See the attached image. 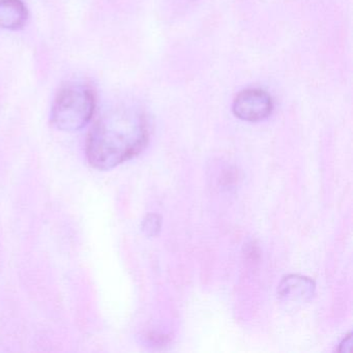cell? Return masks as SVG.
I'll use <instances>...</instances> for the list:
<instances>
[{
	"label": "cell",
	"instance_id": "obj_5",
	"mask_svg": "<svg viewBox=\"0 0 353 353\" xmlns=\"http://www.w3.org/2000/svg\"><path fill=\"white\" fill-rule=\"evenodd\" d=\"M28 17V9L22 0H0V30H19Z\"/></svg>",
	"mask_w": 353,
	"mask_h": 353
},
{
	"label": "cell",
	"instance_id": "obj_3",
	"mask_svg": "<svg viewBox=\"0 0 353 353\" xmlns=\"http://www.w3.org/2000/svg\"><path fill=\"white\" fill-rule=\"evenodd\" d=\"M233 113L241 121H263L272 114L274 102L272 97L261 88H247L237 94L232 105Z\"/></svg>",
	"mask_w": 353,
	"mask_h": 353
},
{
	"label": "cell",
	"instance_id": "obj_4",
	"mask_svg": "<svg viewBox=\"0 0 353 353\" xmlns=\"http://www.w3.org/2000/svg\"><path fill=\"white\" fill-rule=\"evenodd\" d=\"M315 283L307 276L290 274L281 281L278 295L281 301L286 303H307L315 294Z\"/></svg>",
	"mask_w": 353,
	"mask_h": 353
},
{
	"label": "cell",
	"instance_id": "obj_2",
	"mask_svg": "<svg viewBox=\"0 0 353 353\" xmlns=\"http://www.w3.org/2000/svg\"><path fill=\"white\" fill-rule=\"evenodd\" d=\"M94 107L96 101L90 88L82 84H70L57 94L51 110V121L61 131H79L90 123Z\"/></svg>",
	"mask_w": 353,
	"mask_h": 353
},
{
	"label": "cell",
	"instance_id": "obj_7",
	"mask_svg": "<svg viewBox=\"0 0 353 353\" xmlns=\"http://www.w3.org/2000/svg\"><path fill=\"white\" fill-rule=\"evenodd\" d=\"M352 345V334H347L346 338L339 345V352H349Z\"/></svg>",
	"mask_w": 353,
	"mask_h": 353
},
{
	"label": "cell",
	"instance_id": "obj_1",
	"mask_svg": "<svg viewBox=\"0 0 353 353\" xmlns=\"http://www.w3.org/2000/svg\"><path fill=\"white\" fill-rule=\"evenodd\" d=\"M148 140V125L137 109L119 107L107 111L92 128L86 156L92 167L109 170L137 156Z\"/></svg>",
	"mask_w": 353,
	"mask_h": 353
},
{
	"label": "cell",
	"instance_id": "obj_6",
	"mask_svg": "<svg viewBox=\"0 0 353 353\" xmlns=\"http://www.w3.org/2000/svg\"><path fill=\"white\" fill-rule=\"evenodd\" d=\"M161 221L162 220L160 216L157 214H148L142 223V231L144 234L150 237L157 236L160 233L161 226H162Z\"/></svg>",
	"mask_w": 353,
	"mask_h": 353
}]
</instances>
